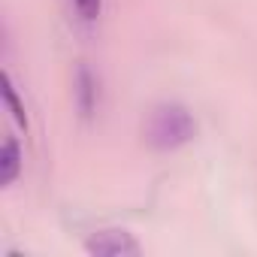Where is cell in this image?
Instances as JSON below:
<instances>
[{"mask_svg": "<svg viewBox=\"0 0 257 257\" xmlns=\"http://www.w3.org/2000/svg\"><path fill=\"white\" fill-rule=\"evenodd\" d=\"M143 134L155 152H173V149H182L185 143H191L197 137V121L191 118V112L185 106L161 103L149 112Z\"/></svg>", "mask_w": 257, "mask_h": 257, "instance_id": "obj_1", "label": "cell"}, {"mask_svg": "<svg viewBox=\"0 0 257 257\" xmlns=\"http://www.w3.org/2000/svg\"><path fill=\"white\" fill-rule=\"evenodd\" d=\"M85 251L94 257H137L140 242L127 230H97L85 239Z\"/></svg>", "mask_w": 257, "mask_h": 257, "instance_id": "obj_2", "label": "cell"}, {"mask_svg": "<svg viewBox=\"0 0 257 257\" xmlns=\"http://www.w3.org/2000/svg\"><path fill=\"white\" fill-rule=\"evenodd\" d=\"M76 106H79V112L88 118L91 112H94V106H97V79H94V73L85 67V64H79L76 67Z\"/></svg>", "mask_w": 257, "mask_h": 257, "instance_id": "obj_3", "label": "cell"}, {"mask_svg": "<svg viewBox=\"0 0 257 257\" xmlns=\"http://www.w3.org/2000/svg\"><path fill=\"white\" fill-rule=\"evenodd\" d=\"M22 173V149L13 137H7L4 149H0V185H13Z\"/></svg>", "mask_w": 257, "mask_h": 257, "instance_id": "obj_4", "label": "cell"}, {"mask_svg": "<svg viewBox=\"0 0 257 257\" xmlns=\"http://www.w3.org/2000/svg\"><path fill=\"white\" fill-rule=\"evenodd\" d=\"M4 97H7V106H10V112H13L16 124L28 127V115H25V106L19 103V94H16V88H13V79H10V76H4Z\"/></svg>", "mask_w": 257, "mask_h": 257, "instance_id": "obj_5", "label": "cell"}, {"mask_svg": "<svg viewBox=\"0 0 257 257\" xmlns=\"http://www.w3.org/2000/svg\"><path fill=\"white\" fill-rule=\"evenodd\" d=\"M73 7H76V13H79L85 22H91V19H97V16H100L103 0H73Z\"/></svg>", "mask_w": 257, "mask_h": 257, "instance_id": "obj_6", "label": "cell"}]
</instances>
